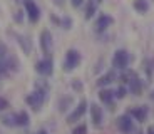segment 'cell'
I'll list each match as a JSON object with an SVG mask.
<instances>
[{"label":"cell","mask_w":154,"mask_h":134,"mask_svg":"<svg viewBox=\"0 0 154 134\" xmlns=\"http://www.w3.org/2000/svg\"><path fill=\"white\" fill-rule=\"evenodd\" d=\"M47 91H49V86L47 84H37L35 86V91L25 96V102H27V106L32 107L34 111H40V107H42L44 102H45Z\"/></svg>","instance_id":"6da1fadb"},{"label":"cell","mask_w":154,"mask_h":134,"mask_svg":"<svg viewBox=\"0 0 154 134\" xmlns=\"http://www.w3.org/2000/svg\"><path fill=\"white\" fill-rule=\"evenodd\" d=\"M52 47H54V40H52V34L50 30H42L40 32V49L45 54V57H50V52H52Z\"/></svg>","instance_id":"5b68a950"},{"label":"cell","mask_w":154,"mask_h":134,"mask_svg":"<svg viewBox=\"0 0 154 134\" xmlns=\"http://www.w3.org/2000/svg\"><path fill=\"white\" fill-rule=\"evenodd\" d=\"M15 117H17V127H25V126H29V123H30V117H29L27 111L15 112Z\"/></svg>","instance_id":"9a60e30c"},{"label":"cell","mask_w":154,"mask_h":134,"mask_svg":"<svg viewBox=\"0 0 154 134\" xmlns=\"http://www.w3.org/2000/svg\"><path fill=\"white\" fill-rule=\"evenodd\" d=\"M37 134H49V132H47L45 129H40V131H38V132H37Z\"/></svg>","instance_id":"1f68e13d"},{"label":"cell","mask_w":154,"mask_h":134,"mask_svg":"<svg viewBox=\"0 0 154 134\" xmlns=\"http://www.w3.org/2000/svg\"><path fill=\"white\" fill-rule=\"evenodd\" d=\"M89 111H91V119H92L94 126H100L102 121H104V111L99 104H91L89 106Z\"/></svg>","instance_id":"9c48e42d"},{"label":"cell","mask_w":154,"mask_h":134,"mask_svg":"<svg viewBox=\"0 0 154 134\" xmlns=\"http://www.w3.org/2000/svg\"><path fill=\"white\" fill-rule=\"evenodd\" d=\"M117 127L122 134H131L134 131V121L129 114H122L117 117Z\"/></svg>","instance_id":"8992f818"},{"label":"cell","mask_w":154,"mask_h":134,"mask_svg":"<svg viewBox=\"0 0 154 134\" xmlns=\"http://www.w3.org/2000/svg\"><path fill=\"white\" fill-rule=\"evenodd\" d=\"M23 7H25V12H27V17L32 23H35L38 19H40V8L37 7L34 0H23Z\"/></svg>","instance_id":"ba28073f"},{"label":"cell","mask_w":154,"mask_h":134,"mask_svg":"<svg viewBox=\"0 0 154 134\" xmlns=\"http://www.w3.org/2000/svg\"><path fill=\"white\" fill-rule=\"evenodd\" d=\"M82 62V55L77 49H69L66 52V59H64V70L70 72V70L77 69L79 64Z\"/></svg>","instance_id":"3957f363"},{"label":"cell","mask_w":154,"mask_h":134,"mask_svg":"<svg viewBox=\"0 0 154 134\" xmlns=\"http://www.w3.org/2000/svg\"><path fill=\"white\" fill-rule=\"evenodd\" d=\"M0 121H2V124L7 127H17V117L15 114H5L0 117Z\"/></svg>","instance_id":"e0dca14e"},{"label":"cell","mask_w":154,"mask_h":134,"mask_svg":"<svg viewBox=\"0 0 154 134\" xmlns=\"http://www.w3.org/2000/svg\"><path fill=\"white\" fill-rule=\"evenodd\" d=\"M127 86H129V91H131L134 96H141V94H143V82H141V79L137 77V74H134V76L131 77V80L127 82Z\"/></svg>","instance_id":"4fadbf2b"},{"label":"cell","mask_w":154,"mask_h":134,"mask_svg":"<svg viewBox=\"0 0 154 134\" xmlns=\"http://www.w3.org/2000/svg\"><path fill=\"white\" fill-rule=\"evenodd\" d=\"M8 107H10L8 101L5 99V97H0V112H2V111H7Z\"/></svg>","instance_id":"cb8c5ba5"},{"label":"cell","mask_w":154,"mask_h":134,"mask_svg":"<svg viewBox=\"0 0 154 134\" xmlns=\"http://www.w3.org/2000/svg\"><path fill=\"white\" fill-rule=\"evenodd\" d=\"M99 99H100L102 104H106V106H109L111 109H114V99H116L114 91H111V89H100L99 91Z\"/></svg>","instance_id":"7c38bea8"},{"label":"cell","mask_w":154,"mask_h":134,"mask_svg":"<svg viewBox=\"0 0 154 134\" xmlns=\"http://www.w3.org/2000/svg\"><path fill=\"white\" fill-rule=\"evenodd\" d=\"M87 107H89L87 101H81V102L77 104L75 109H74V111L70 112L69 116H67V124H74V123H77V121H79V119H81L82 116L85 114Z\"/></svg>","instance_id":"52a82bcc"},{"label":"cell","mask_w":154,"mask_h":134,"mask_svg":"<svg viewBox=\"0 0 154 134\" xmlns=\"http://www.w3.org/2000/svg\"><path fill=\"white\" fill-rule=\"evenodd\" d=\"M114 94H116V99H124L126 94H127V89L124 87V86H121V87H117L114 91Z\"/></svg>","instance_id":"ffe728a7"},{"label":"cell","mask_w":154,"mask_h":134,"mask_svg":"<svg viewBox=\"0 0 154 134\" xmlns=\"http://www.w3.org/2000/svg\"><path fill=\"white\" fill-rule=\"evenodd\" d=\"M72 134H87V126H85V124H81V126L74 127Z\"/></svg>","instance_id":"7402d4cb"},{"label":"cell","mask_w":154,"mask_h":134,"mask_svg":"<svg viewBox=\"0 0 154 134\" xmlns=\"http://www.w3.org/2000/svg\"><path fill=\"white\" fill-rule=\"evenodd\" d=\"M131 64V54L127 52L126 49H117L112 55V67L114 69H119V70H124L129 67Z\"/></svg>","instance_id":"7a4b0ae2"},{"label":"cell","mask_w":154,"mask_h":134,"mask_svg":"<svg viewBox=\"0 0 154 134\" xmlns=\"http://www.w3.org/2000/svg\"><path fill=\"white\" fill-rule=\"evenodd\" d=\"M35 70H37V74H40V76H44V77L52 76V72H54V62H52V59L50 57L40 59V61L35 64Z\"/></svg>","instance_id":"277c9868"},{"label":"cell","mask_w":154,"mask_h":134,"mask_svg":"<svg viewBox=\"0 0 154 134\" xmlns=\"http://www.w3.org/2000/svg\"><path fill=\"white\" fill-rule=\"evenodd\" d=\"M7 57H8V54H7V47H5L4 44L0 42V62L5 61Z\"/></svg>","instance_id":"603a6c76"},{"label":"cell","mask_w":154,"mask_h":134,"mask_svg":"<svg viewBox=\"0 0 154 134\" xmlns=\"http://www.w3.org/2000/svg\"><path fill=\"white\" fill-rule=\"evenodd\" d=\"M14 19H15V22H22V12H17V15L15 17H14Z\"/></svg>","instance_id":"4316f807"},{"label":"cell","mask_w":154,"mask_h":134,"mask_svg":"<svg viewBox=\"0 0 154 134\" xmlns=\"http://www.w3.org/2000/svg\"><path fill=\"white\" fill-rule=\"evenodd\" d=\"M17 39H19V44H20V45H22V49L25 50V52H30V45H29L27 39H25V37H22V35H19V37H17Z\"/></svg>","instance_id":"44dd1931"},{"label":"cell","mask_w":154,"mask_h":134,"mask_svg":"<svg viewBox=\"0 0 154 134\" xmlns=\"http://www.w3.org/2000/svg\"><path fill=\"white\" fill-rule=\"evenodd\" d=\"M70 104H72V97H62V99L59 101V111L66 112L67 109H69Z\"/></svg>","instance_id":"d6986e66"},{"label":"cell","mask_w":154,"mask_h":134,"mask_svg":"<svg viewBox=\"0 0 154 134\" xmlns=\"http://www.w3.org/2000/svg\"><path fill=\"white\" fill-rule=\"evenodd\" d=\"M129 116L132 119H136L137 123H144L147 117V107L146 106H137V107H131L129 109Z\"/></svg>","instance_id":"8fae6325"},{"label":"cell","mask_w":154,"mask_h":134,"mask_svg":"<svg viewBox=\"0 0 154 134\" xmlns=\"http://www.w3.org/2000/svg\"><path fill=\"white\" fill-rule=\"evenodd\" d=\"M99 2H100V0H87V8H85V19H87V20H91L94 17Z\"/></svg>","instance_id":"2e32d148"},{"label":"cell","mask_w":154,"mask_h":134,"mask_svg":"<svg viewBox=\"0 0 154 134\" xmlns=\"http://www.w3.org/2000/svg\"><path fill=\"white\" fill-rule=\"evenodd\" d=\"M70 4H72V7H75V8H79L82 4H84V0H70Z\"/></svg>","instance_id":"484cf974"},{"label":"cell","mask_w":154,"mask_h":134,"mask_svg":"<svg viewBox=\"0 0 154 134\" xmlns=\"http://www.w3.org/2000/svg\"><path fill=\"white\" fill-rule=\"evenodd\" d=\"M114 80H116V74L111 70V72L104 74V76H100L99 79H97V86H99V87H106V86L112 84Z\"/></svg>","instance_id":"5bb4252c"},{"label":"cell","mask_w":154,"mask_h":134,"mask_svg":"<svg viewBox=\"0 0 154 134\" xmlns=\"http://www.w3.org/2000/svg\"><path fill=\"white\" fill-rule=\"evenodd\" d=\"M147 134H154V127H149V129H147Z\"/></svg>","instance_id":"4dcf8cb0"},{"label":"cell","mask_w":154,"mask_h":134,"mask_svg":"<svg viewBox=\"0 0 154 134\" xmlns=\"http://www.w3.org/2000/svg\"><path fill=\"white\" fill-rule=\"evenodd\" d=\"M5 72H7V69H5V67H4V65H2V64H0V77L4 76Z\"/></svg>","instance_id":"f1b7e54d"},{"label":"cell","mask_w":154,"mask_h":134,"mask_svg":"<svg viewBox=\"0 0 154 134\" xmlns=\"http://www.w3.org/2000/svg\"><path fill=\"white\" fill-rule=\"evenodd\" d=\"M112 23H114V19H112L111 15H107V14H100L99 17L96 19V32H104L107 30V27H111Z\"/></svg>","instance_id":"30bf717a"},{"label":"cell","mask_w":154,"mask_h":134,"mask_svg":"<svg viewBox=\"0 0 154 134\" xmlns=\"http://www.w3.org/2000/svg\"><path fill=\"white\" fill-rule=\"evenodd\" d=\"M74 87H75L77 91H79V89H82V84H79V80L75 79V80H74Z\"/></svg>","instance_id":"83f0119b"},{"label":"cell","mask_w":154,"mask_h":134,"mask_svg":"<svg viewBox=\"0 0 154 134\" xmlns=\"http://www.w3.org/2000/svg\"><path fill=\"white\" fill-rule=\"evenodd\" d=\"M54 4L59 5V7H62V5H64V0H54Z\"/></svg>","instance_id":"f546056e"},{"label":"cell","mask_w":154,"mask_h":134,"mask_svg":"<svg viewBox=\"0 0 154 134\" xmlns=\"http://www.w3.org/2000/svg\"><path fill=\"white\" fill-rule=\"evenodd\" d=\"M60 27H64V29H70V27H72V19H69V17L62 19L60 20Z\"/></svg>","instance_id":"d4e9b609"},{"label":"cell","mask_w":154,"mask_h":134,"mask_svg":"<svg viewBox=\"0 0 154 134\" xmlns=\"http://www.w3.org/2000/svg\"><path fill=\"white\" fill-rule=\"evenodd\" d=\"M132 7H134V10L139 12V14H146V12L149 10V4H147V0H134Z\"/></svg>","instance_id":"ac0fdd59"}]
</instances>
